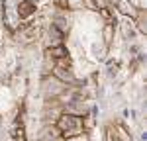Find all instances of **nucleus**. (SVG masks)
I'll return each instance as SVG.
<instances>
[{
  "mask_svg": "<svg viewBox=\"0 0 147 141\" xmlns=\"http://www.w3.org/2000/svg\"><path fill=\"white\" fill-rule=\"evenodd\" d=\"M120 10L124 12V14H129V16H136V10H134V6L127 2V0H120Z\"/></svg>",
  "mask_w": 147,
  "mask_h": 141,
  "instance_id": "f257e3e1",
  "label": "nucleus"
}]
</instances>
